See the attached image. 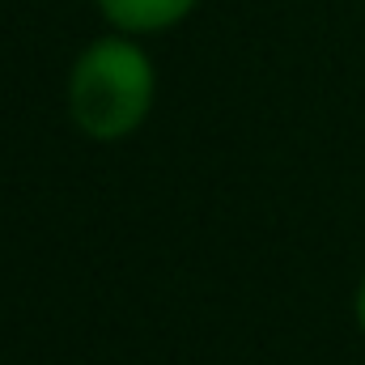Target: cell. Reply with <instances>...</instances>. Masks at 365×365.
<instances>
[{
	"mask_svg": "<svg viewBox=\"0 0 365 365\" xmlns=\"http://www.w3.org/2000/svg\"><path fill=\"white\" fill-rule=\"evenodd\" d=\"M153 106V64L128 38L90 43L68 73V115L90 140L132 136Z\"/></svg>",
	"mask_w": 365,
	"mask_h": 365,
	"instance_id": "6da1fadb",
	"label": "cell"
},
{
	"mask_svg": "<svg viewBox=\"0 0 365 365\" xmlns=\"http://www.w3.org/2000/svg\"><path fill=\"white\" fill-rule=\"evenodd\" d=\"M98 9L106 13L110 26L149 34V30H166V26L182 21L195 9V0H98Z\"/></svg>",
	"mask_w": 365,
	"mask_h": 365,
	"instance_id": "7a4b0ae2",
	"label": "cell"
},
{
	"mask_svg": "<svg viewBox=\"0 0 365 365\" xmlns=\"http://www.w3.org/2000/svg\"><path fill=\"white\" fill-rule=\"evenodd\" d=\"M353 306H357V323H361V331H365V276H361V289H357V302Z\"/></svg>",
	"mask_w": 365,
	"mask_h": 365,
	"instance_id": "3957f363",
	"label": "cell"
}]
</instances>
